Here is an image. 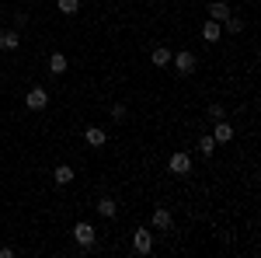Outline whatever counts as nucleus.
<instances>
[{
	"instance_id": "obj_5",
	"label": "nucleus",
	"mask_w": 261,
	"mask_h": 258,
	"mask_svg": "<svg viewBox=\"0 0 261 258\" xmlns=\"http://www.w3.org/2000/svg\"><path fill=\"white\" fill-rule=\"evenodd\" d=\"M24 105H28L32 112H42V108L49 105V95H45V87H32V91L24 95Z\"/></svg>"
},
{
	"instance_id": "obj_16",
	"label": "nucleus",
	"mask_w": 261,
	"mask_h": 258,
	"mask_svg": "<svg viewBox=\"0 0 261 258\" xmlns=\"http://www.w3.org/2000/svg\"><path fill=\"white\" fill-rule=\"evenodd\" d=\"M216 147H220V143H216L213 136H202V139H199V150L205 154V157H213V154H216Z\"/></svg>"
},
{
	"instance_id": "obj_1",
	"label": "nucleus",
	"mask_w": 261,
	"mask_h": 258,
	"mask_svg": "<svg viewBox=\"0 0 261 258\" xmlns=\"http://www.w3.org/2000/svg\"><path fill=\"white\" fill-rule=\"evenodd\" d=\"M171 63H174V70L185 74V77H188V74H195V53H188V49H181L178 56H171Z\"/></svg>"
},
{
	"instance_id": "obj_9",
	"label": "nucleus",
	"mask_w": 261,
	"mask_h": 258,
	"mask_svg": "<svg viewBox=\"0 0 261 258\" xmlns=\"http://www.w3.org/2000/svg\"><path fill=\"white\" fill-rule=\"evenodd\" d=\"M84 139H87V147H105V143H108V133H105L101 126H91V129L84 133Z\"/></svg>"
},
{
	"instance_id": "obj_7",
	"label": "nucleus",
	"mask_w": 261,
	"mask_h": 258,
	"mask_svg": "<svg viewBox=\"0 0 261 258\" xmlns=\"http://www.w3.org/2000/svg\"><path fill=\"white\" fill-rule=\"evenodd\" d=\"M213 139H216V143H230V139H233V126L223 122V119H216L213 122Z\"/></svg>"
},
{
	"instance_id": "obj_18",
	"label": "nucleus",
	"mask_w": 261,
	"mask_h": 258,
	"mask_svg": "<svg viewBox=\"0 0 261 258\" xmlns=\"http://www.w3.org/2000/svg\"><path fill=\"white\" fill-rule=\"evenodd\" d=\"M241 28H244V21H241V18H233V14L226 18V32H241Z\"/></svg>"
},
{
	"instance_id": "obj_3",
	"label": "nucleus",
	"mask_w": 261,
	"mask_h": 258,
	"mask_svg": "<svg viewBox=\"0 0 261 258\" xmlns=\"http://www.w3.org/2000/svg\"><path fill=\"white\" fill-rule=\"evenodd\" d=\"M73 238H77V244H81L84 251H87V248H91V244H94V238H98V234H94V227H91V223H73Z\"/></svg>"
},
{
	"instance_id": "obj_13",
	"label": "nucleus",
	"mask_w": 261,
	"mask_h": 258,
	"mask_svg": "<svg viewBox=\"0 0 261 258\" xmlns=\"http://www.w3.org/2000/svg\"><path fill=\"white\" fill-rule=\"evenodd\" d=\"M53 181H56V185H70V181H73V168H70V164H60V168L53 171Z\"/></svg>"
},
{
	"instance_id": "obj_20",
	"label": "nucleus",
	"mask_w": 261,
	"mask_h": 258,
	"mask_svg": "<svg viewBox=\"0 0 261 258\" xmlns=\"http://www.w3.org/2000/svg\"><path fill=\"white\" fill-rule=\"evenodd\" d=\"M223 115H226V112H223V105L213 101V105H209V119H223Z\"/></svg>"
},
{
	"instance_id": "obj_6",
	"label": "nucleus",
	"mask_w": 261,
	"mask_h": 258,
	"mask_svg": "<svg viewBox=\"0 0 261 258\" xmlns=\"http://www.w3.org/2000/svg\"><path fill=\"white\" fill-rule=\"evenodd\" d=\"M150 223H153L157 230H171V223H174V220H171V209H164V206H157V209L150 213Z\"/></svg>"
},
{
	"instance_id": "obj_8",
	"label": "nucleus",
	"mask_w": 261,
	"mask_h": 258,
	"mask_svg": "<svg viewBox=\"0 0 261 258\" xmlns=\"http://www.w3.org/2000/svg\"><path fill=\"white\" fill-rule=\"evenodd\" d=\"M21 45V35H18V28L11 32V28H0V49L4 53H11V49H18Z\"/></svg>"
},
{
	"instance_id": "obj_14",
	"label": "nucleus",
	"mask_w": 261,
	"mask_h": 258,
	"mask_svg": "<svg viewBox=\"0 0 261 258\" xmlns=\"http://www.w3.org/2000/svg\"><path fill=\"white\" fill-rule=\"evenodd\" d=\"M98 213L101 217H115V213H119V202H115V199H98Z\"/></svg>"
},
{
	"instance_id": "obj_19",
	"label": "nucleus",
	"mask_w": 261,
	"mask_h": 258,
	"mask_svg": "<svg viewBox=\"0 0 261 258\" xmlns=\"http://www.w3.org/2000/svg\"><path fill=\"white\" fill-rule=\"evenodd\" d=\"M125 112H129L125 105H112V119H115V122H122V119H125Z\"/></svg>"
},
{
	"instance_id": "obj_10",
	"label": "nucleus",
	"mask_w": 261,
	"mask_h": 258,
	"mask_svg": "<svg viewBox=\"0 0 261 258\" xmlns=\"http://www.w3.org/2000/svg\"><path fill=\"white\" fill-rule=\"evenodd\" d=\"M220 35H223V28H220V21H205V25H202V39L209 42V45H213V42H220Z\"/></svg>"
},
{
	"instance_id": "obj_4",
	"label": "nucleus",
	"mask_w": 261,
	"mask_h": 258,
	"mask_svg": "<svg viewBox=\"0 0 261 258\" xmlns=\"http://www.w3.org/2000/svg\"><path fill=\"white\" fill-rule=\"evenodd\" d=\"M133 248H136L140 255H150V251H153V234H150L146 227H140V230H133Z\"/></svg>"
},
{
	"instance_id": "obj_12",
	"label": "nucleus",
	"mask_w": 261,
	"mask_h": 258,
	"mask_svg": "<svg viewBox=\"0 0 261 258\" xmlns=\"http://www.w3.org/2000/svg\"><path fill=\"white\" fill-rule=\"evenodd\" d=\"M209 18L213 21H226L230 18V7H226L223 0H213V4H209Z\"/></svg>"
},
{
	"instance_id": "obj_15",
	"label": "nucleus",
	"mask_w": 261,
	"mask_h": 258,
	"mask_svg": "<svg viewBox=\"0 0 261 258\" xmlns=\"http://www.w3.org/2000/svg\"><path fill=\"white\" fill-rule=\"evenodd\" d=\"M150 60H153V66H167V63H171V49H164V45H157Z\"/></svg>"
},
{
	"instance_id": "obj_17",
	"label": "nucleus",
	"mask_w": 261,
	"mask_h": 258,
	"mask_svg": "<svg viewBox=\"0 0 261 258\" xmlns=\"http://www.w3.org/2000/svg\"><path fill=\"white\" fill-rule=\"evenodd\" d=\"M56 7H60L63 14H77L81 11V0H56Z\"/></svg>"
},
{
	"instance_id": "obj_11",
	"label": "nucleus",
	"mask_w": 261,
	"mask_h": 258,
	"mask_svg": "<svg viewBox=\"0 0 261 258\" xmlns=\"http://www.w3.org/2000/svg\"><path fill=\"white\" fill-rule=\"evenodd\" d=\"M66 70H70L66 56H63V53H53V56H49V74H56V77H60V74H66Z\"/></svg>"
},
{
	"instance_id": "obj_2",
	"label": "nucleus",
	"mask_w": 261,
	"mask_h": 258,
	"mask_svg": "<svg viewBox=\"0 0 261 258\" xmlns=\"http://www.w3.org/2000/svg\"><path fill=\"white\" fill-rule=\"evenodd\" d=\"M167 164H171L174 175H192V157H188V150H174Z\"/></svg>"
}]
</instances>
